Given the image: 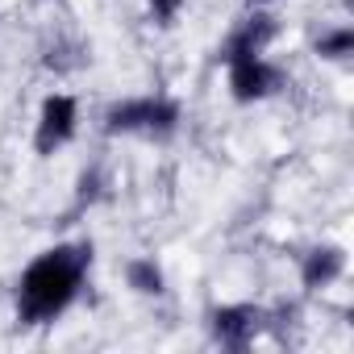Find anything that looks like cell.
Wrapping results in <instances>:
<instances>
[{"mask_svg":"<svg viewBox=\"0 0 354 354\" xmlns=\"http://www.w3.org/2000/svg\"><path fill=\"white\" fill-rule=\"evenodd\" d=\"M84 250H50L21 275V321H50L63 313L84 279Z\"/></svg>","mask_w":354,"mask_h":354,"instance_id":"cell-1","label":"cell"},{"mask_svg":"<svg viewBox=\"0 0 354 354\" xmlns=\"http://www.w3.org/2000/svg\"><path fill=\"white\" fill-rule=\"evenodd\" d=\"M180 121V109L171 100H129L109 113V129H171Z\"/></svg>","mask_w":354,"mask_h":354,"instance_id":"cell-2","label":"cell"},{"mask_svg":"<svg viewBox=\"0 0 354 354\" xmlns=\"http://www.w3.org/2000/svg\"><path fill=\"white\" fill-rule=\"evenodd\" d=\"M275 67H267L259 55H230V88L238 100H259L275 88Z\"/></svg>","mask_w":354,"mask_h":354,"instance_id":"cell-3","label":"cell"},{"mask_svg":"<svg viewBox=\"0 0 354 354\" xmlns=\"http://www.w3.org/2000/svg\"><path fill=\"white\" fill-rule=\"evenodd\" d=\"M75 129V100L71 96H50L42 104V125H38V150L50 154L55 146H63Z\"/></svg>","mask_w":354,"mask_h":354,"instance_id":"cell-4","label":"cell"},{"mask_svg":"<svg viewBox=\"0 0 354 354\" xmlns=\"http://www.w3.org/2000/svg\"><path fill=\"white\" fill-rule=\"evenodd\" d=\"M342 275V250H313L308 254V263H304V283L308 288H325V283H333Z\"/></svg>","mask_w":354,"mask_h":354,"instance_id":"cell-5","label":"cell"},{"mask_svg":"<svg viewBox=\"0 0 354 354\" xmlns=\"http://www.w3.org/2000/svg\"><path fill=\"white\" fill-rule=\"evenodd\" d=\"M250 329H254V313H250V308H221V313H217V337H221V342L242 346V342L250 337Z\"/></svg>","mask_w":354,"mask_h":354,"instance_id":"cell-6","label":"cell"},{"mask_svg":"<svg viewBox=\"0 0 354 354\" xmlns=\"http://www.w3.org/2000/svg\"><path fill=\"white\" fill-rule=\"evenodd\" d=\"M129 283L138 292H162V271L150 259H138V263H129Z\"/></svg>","mask_w":354,"mask_h":354,"instance_id":"cell-7","label":"cell"},{"mask_svg":"<svg viewBox=\"0 0 354 354\" xmlns=\"http://www.w3.org/2000/svg\"><path fill=\"white\" fill-rule=\"evenodd\" d=\"M350 46H354V34L350 30H337V34H329V38H321V55L325 59H342V55H350Z\"/></svg>","mask_w":354,"mask_h":354,"instance_id":"cell-8","label":"cell"},{"mask_svg":"<svg viewBox=\"0 0 354 354\" xmlns=\"http://www.w3.org/2000/svg\"><path fill=\"white\" fill-rule=\"evenodd\" d=\"M150 9H154L158 17H171L175 9H180V0H150Z\"/></svg>","mask_w":354,"mask_h":354,"instance_id":"cell-9","label":"cell"}]
</instances>
